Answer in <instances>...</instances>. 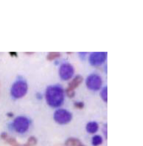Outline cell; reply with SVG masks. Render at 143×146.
<instances>
[{
	"label": "cell",
	"mask_w": 143,
	"mask_h": 146,
	"mask_svg": "<svg viewBox=\"0 0 143 146\" xmlns=\"http://www.w3.org/2000/svg\"><path fill=\"white\" fill-rule=\"evenodd\" d=\"M46 99L49 105L56 108L60 106L64 100L63 91L58 86H52L47 88Z\"/></svg>",
	"instance_id": "6da1fadb"
},
{
	"label": "cell",
	"mask_w": 143,
	"mask_h": 146,
	"mask_svg": "<svg viewBox=\"0 0 143 146\" xmlns=\"http://www.w3.org/2000/svg\"><path fill=\"white\" fill-rule=\"evenodd\" d=\"M28 91L27 83L22 80L16 82L12 86L11 90L12 96L15 98H20L24 96Z\"/></svg>",
	"instance_id": "7a4b0ae2"
},
{
	"label": "cell",
	"mask_w": 143,
	"mask_h": 146,
	"mask_svg": "<svg viewBox=\"0 0 143 146\" xmlns=\"http://www.w3.org/2000/svg\"><path fill=\"white\" fill-rule=\"evenodd\" d=\"M54 118L55 121L60 124H67L72 118L71 113L66 110L60 109L55 111Z\"/></svg>",
	"instance_id": "3957f363"
},
{
	"label": "cell",
	"mask_w": 143,
	"mask_h": 146,
	"mask_svg": "<svg viewBox=\"0 0 143 146\" xmlns=\"http://www.w3.org/2000/svg\"><path fill=\"white\" fill-rule=\"evenodd\" d=\"M13 126L15 131L19 133L26 132L29 127V120L24 116H18L16 117L13 123Z\"/></svg>",
	"instance_id": "277c9868"
},
{
	"label": "cell",
	"mask_w": 143,
	"mask_h": 146,
	"mask_svg": "<svg viewBox=\"0 0 143 146\" xmlns=\"http://www.w3.org/2000/svg\"><path fill=\"white\" fill-rule=\"evenodd\" d=\"M86 84L87 87L91 90L97 91L101 87L102 80L98 75L92 74L88 77Z\"/></svg>",
	"instance_id": "5b68a950"
},
{
	"label": "cell",
	"mask_w": 143,
	"mask_h": 146,
	"mask_svg": "<svg viewBox=\"0 0 143 146\" xmlns=\"http://www.w3.org/2000/svg\"><path fill=\"white\" fill-rule=\"evenodd\" d=\"M83 78L81 75L76 76L69 83L68 87L67 89V93L69 97L72 98L74 96L75 88H77L79 84L83 82Z\"/></svg>",
	"instance_id": "8992f818"
},
{
	"label": "cell",
	"mask_w": 143,
	"mask_h": 146,
	"mask_svg": "<svg viewBox=\"0 0 143 146\" xmlns=\"http://www.w3.org/2000/svg\"><path fill=\"white\" fill-rule=\"evenodd\" d=\"M106 58V54L105 52H94L91 55L89 62L93 66H99L102 64Z\"/></svg>",
	"instance_id": "52a82bcc"
},
{
	"label": "cell",
	"mask_w": 143,
	"mask_h": 146,
	"mask_svg": "<svg viewBox=\"0 0 143 146\" xmlns=\"http://www.w3.org/2000/svg\"><path fill=\"white\" fill-rule=\"evenodd\" d=\"M59 73L62 79L68 80L72 76L74 73V69L70 64H64L61 66Z\"/></svg>",
	"instance_id": "ba28073f"
},
{
	"label": "cell",
	"mask_w": 143,
	"mask_h": 146,
	"mask_svg": "<svg viewBox=\"0 0 143 146\" xmlns=\"http://www.w3.org/2000/svg\"><path fill=\"white\" fill-rule=\"evenodd\" d=\"M98 129V125L96 122H90L86 127L87 131L91 134H93L96 133Z\"/></svg>",
	"instance_id": "9c48e42d"
},
{
	"label": "cell",
	"mask_w": 143,
	"mask_h": 146,
	"mask_svg": "<svg viewBox=\"0 0 143 146\" xmlns=\"http://www.w3.org/2000/svg\"><path fill=\"white\" fill-rule=\"evenodd\" d=\"M81 144L80 141L75 138H69L66 142V146H78Z\"/></svg>",
	"instance_id": "30bf717a"
},
{
	"label": "cell",
	"mask_w": 143,
	"mask_h": 146,
	"mask_svg": "<svg viewBox=\"0 0 143 146\" xmlns=\"http://www.w3.org/2000/svg\"><path fill=\"white\" fill-rule=\"evenodd\" d=\"M102 138L100 135H95L92 138V145L94 146H98L102 144Z\"/></svg>",
	"instance_id": "8fae6325"
},
{
	"label": "cell",
	"mask_w": 143,
	"mask_h": 146,
	"mask_svg": "<svg viewBox=\"0 0 143 146\" xmlns=\"http://www.w3.org/2000/svg\"><path fill=\"white\" fill-rule=\"evenodd\" d=\"M60 56V54L57 52H51L48 54L47 57V58L49 61H52L54 59L59 57Z\"/></svg>",
	"instance_id": "7c38bea8"
},
{
	"label": "cell",
	"mask_w": 143,
	"mask_h": 146,
	"mask_svg": "<svg viewBox=\"0 0 143 146\" xmlns=\"http://www.w3.org/2000/svg\"><path fill=\"white\" fill-rule=\"evenodd\" d=\"M37 143V139L34 137H31L29 138L26 145L28 146H35Z\"/></svg>",
	"instance_id": "4fadbf2b"
},
{
	"label": "cell",
	"mask_w": 143,
	"mask_h": 146,
	"mask_svg": "<svg viewBox=\"0 0 143 146\" xmlns=\"http://www.w3.org/2000/svg\"><path fill=\"white\" fill-rule=\"evenodd\" d=\"M5 141H6V142H7V143H9V145H10L11 146H15L18 145V143H17L16 139H15V138H8V137H7V138L5 139Z\"/></svg>",
	"instance_id": "5bb4252c"
},
{
	"label": "cell",
	"mask_w": 143,
	"mask_h": 146,
	"mask_svg": "<svg viewBox=\"0 0 143 146\" xmlns=\"http://www.w3.org/2000/svg\"><path fill=\"white\" fill-rule=\"evenodd\" d=\"M101 97L102 98V100L105 101V102H107V87H105L103 90L101 92Z\"/></svg>",
	"instance_id": "9a60e30c"
},
{
	"label": "cell",
	"mask_w": 143,
	"mask_h": 146,
	"mask_svg": "<svg viewBox=\"0 0 143 146\" xmlns=\"http://www.w3.org/2000/svg\"><path fill=\"white\" fill-rule=\"evenodd\" d=\"M74 106L75 108L78 109H82L84 107V104L82 102H75L74 103Z\"/></svg>",
	"instance_id": "2e32d148"
},
{
	"label": "cell",
	"mask_w": 143,
	"mask_h": 146,
	"mask_svg": "<svg viewBox=\"0 0 143 146\" xmlns=\"http://www.w3.org/2000/svg\"><path fill=\"white\" fill-rule=\"evenodd\" d=\"M1 138L2 139H4V140H5L8 137H7V134H6V133H3V134H1Z\"/></svg>",
	"instance_id": "e0dca14e"
},
{
	"label": "cell",
	"mask_w": 143,
	"mask_h": 146,
	"mask_svg": "<svg viewBox=\"0 0 143 146\" xmlns=\"http://www.w3.org/2000/svg\"><path fill=\"white\" fill-rule=\"evenodd\" d=\"M9 54L12 57H17L18 56V54L15 52H9Z\"/></svg>",
	"instance_id": "ac0fdd59"
},
{
	"label": "cell",
	"mask_w": 143,
	"mask_h": 146,
	"mask_svg": "<svg viewBox=\"0 0 143 146\" xmlns=\"http://www.w3.org/2000/svg\"><path fill=\"white\" fill-rule=\"evenodd\" d=\"M25 54H30V55H31V54H33V52H25Z\"/></svg>",
	"instance_id": "d6986e66"
},
{
	"label": "cell",
	"mask_w": 143,
	"mask_h": 146,
	"mask_svg": "<svg viewBox=\"0 0 143 146\" xmlns=\"http://www.w3.org/2000/svg\"><path fill=\"white\" fill-rule=\"evenodd\" d=\"M27 146V145H24V146H20V145H18H18H16V146Z\"/></svg>",
	"instance_id": "ffe728a7"
},
{
	"label": "cell",
	"mask_w": 143,
	"mask_h": 146,
	"mask_svg": "<svg viewBox=\"0 0 143 146\" xmlns=\"http://www.w3.org/2000/svg\"><path fill=\"white\" fill-rule=\"evenodd\" d=\"M78 146H83V145H82V144H81H81H80V145H78Z\"/></svg>",
	"instance_id": "44dd1931"
}]
</instances>
